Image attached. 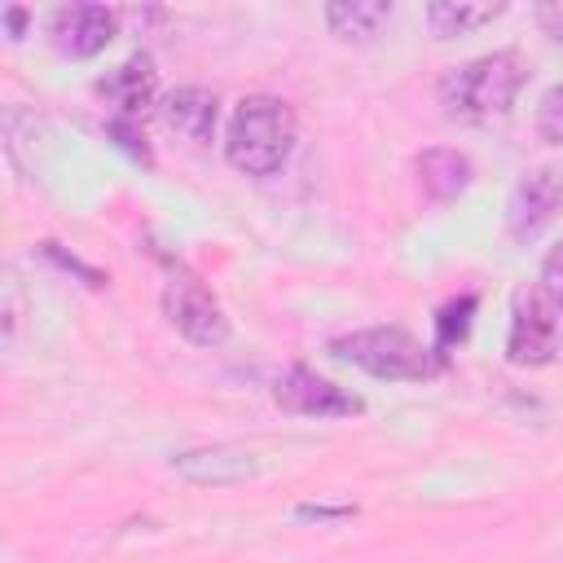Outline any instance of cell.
Instances as JSON below:
<instances>
[{"label":"cell","instance_id":"1","mask_svg":"<svg viewBox=\"0 0 563 563\" xmlns=\"http://www.w3.org/2000/svg\"><path fill=\"white\" fill-rule=\"evenodd\" d=\"M523 79H528L523 57L515 48H497V53L471 57L462 66H449L440 75V106H444L449 119L488 123V119H501L515 106Z\"/></svg>","mask_w":563,"mask_h":563},{"label":"cell","instance_id":"2","mask_svg":"<svg viewBox=\"0 0 563 563\" xmlns=\"http://www.w3.org/2000/svg\"><path fill=\"white\" fill-rule=\"evenodd\" d=\"M295 136H299V123H295L290 101H282L273 92H251L238 101V110L229 119L224 154L246 176H273L286 167Z\"/></svg>","mask_w":563,"mask_h":563},{"label":"cell","instance_id":"3","mask_svg":"<svg viewBox=\"0 0 563 563\" xmlns=\"http://www.w3.org/2000/svg\"><path fill=\"white\" fill-rule=\"evenodd\" d=\"M330 352L352 361L356 369H365L374 378H387V383H418V378H431L440 369L435 347H422L400 325H369V330L339 334L330 343Z\"/></svg>","mask_w":563,"mask_h":563},{"label":"cell","instance_id":"4","mask_svg":"<svg viewBox=\"0 0 563 563\" xmlns=\"http://www.w3.org/2000/svg\"><path fill=\"white\" fill-rule=\"evenodd\" d=\"M163 312H167V321H172L189 343H198V347H220V343H229V317H224L220 299H216L189 268H180V264H176L172 282L163 286Z\"/></svg>","mask_w":563,"mask_h":563},{"label":"cell","instance_id":"5","mask_svg":"<svg viewBox=\"0 0 563 563\" xmlns=\"http://www.w3.org/2000/svg\"><path fill=\"white\" fill-rule=\"evenodd\" d=\"M563 325H559V308L537 290H519L515 308H510V334H506V356L510 365H550L559 352Z\"/></svg>","mask_w":563,"mask_h":563},{"label":"cell","instance_id":"6","mask_svg":"<svg viewBox=\"0 0 563 563\" xmlns=\"http://www.w3.org/2000/svg\"><path fill=\"white\" fill-rule=\"evenodd\" d=\"M273 400L282 409H290V413H303V418H352V413L365 409L356 391H347V387L312 374L308 365H290L286 374H277Z\"/></svg>","mask_w":563,"mask_h":563},{"label":"cell","instance_id":"7","mask_svg":"<svg viewBox=\"0 0 563 563\" xmlns=\"http://www.w3.org/2000/svg\"><path fill=\"white\" fill-rule=\"evenodd\" d=\"M563 207V180L550 167H532L515 180L510 198H506V233L515 242H532Z\"/></svg>","mask_w":563,"mask_h":563},{"label":"cell","instance_id":"8","mask_svg":"<svg viewBox=\"0 0 563 563\" xmlns=\"http://www.w3.org/2000/svg\"><path fill=\"white\" fill-rule=\"evenodd\" d=\"M119 13L106 4H62L48 18V35L66 57H97L114 40Z\"/></svg>","mask_w":563,"mask_h":563},{"label":"cell","instance_id":"9","mask_svg":"<svg viewBox=\"0 0 563 563\" xmlns=\"http://www.w3.org/2000/svg\"><path fill=\"white\" fill-rule=\"evenodd\" d=\"M97 92L123 114V119H136L154 92H158V70H154V57L150 53H132L128 62H119L114 70H106L97 79Z\"/></svg>","mask_w":563,"mask_h":563},{"label":"cell","instance_id":"10","mask_svg":"<svg viewBox=\"0 0 563 563\" xmlns=\"http://www.w3.org/2000/svg\"><path fill=\"white\" fill-rule=\"evenodd\" d=\"M158 114H163V123H167L176 136L202 145V141H211V132H216L220 97H216L211 88H202V84H185V88H176V92L163 97Z\"/></svg>","mask_w":563,"mask_h":563},{"label":"cell","instance_id":"11","mask_svg":"<svg viewBox=\"0 0 563 563\" xmlns=\"http://www.w3.org/2000/svg\"><path fill=\"white\" fill-rule=\"evenodd\" d=\"M172 466L194 479V484H242L255 475V462L251 453L242 449H229V444H216V449H189V453H176Z\"/></svg>","mask_w":563,"mask_h":563},{"label":"cell","instance_id":"12","mask_svg":"<svg viewBox=\"0 0 563 563\" xmlns=\"http://www.w3.org/2000/svg\"><path fill=\"white\" fill-rule=\"evenodd\" d=\"M475 167L462 150H449V145H435V150H422L418 154V185L431 202H453L457 194H466Z\"/></svg>","mask_w":563,"mask_h":563},{"label":"cell","instance_id":"13","mask_svg":"<svg viewBox=\"0 0 563 563\" xmlns=\"http://www.w3.org/2000/svg\"><path fill=\"white\" fill-rule=\"evenodd\" d=\"M387 18H391V4L387 0H330L325 4L330 35H339L347 44H369L383 31Z\"/></svg>","mask_w":563,"mask_h":563},{"label":"cell","instance_id":"14","mask_svg":"<svg viewBox=\"0 0 563 563\" xmlns=\"http://www.w3.org/2000/svg\"><path fill=\"white\" fill-rule=\"evenodd\" d=\"M506 4H466V0H435L427 4V22L435 31V40H453V35H466V31H479L484 22L501 18Z\"/></svg>","mask_w":563,"mask_h":563},{"label":"cell","instance_id":"15","mask_svg":"<svg viewBox=\"0 0 563 563\" xmlns=\"http://www.w3.org/2000/svg\"><path fill=\"white\" fill-rule=\"evenodd\" d=\"M475 308H479V299H475V295H462V299H453V303H444V308H440V317H435V356H440V361H444V356H449V347L471 330Z\"/></svg>","mask_w":563,"mask_h":563},{"label":"cell","instance_id":"16","mask_svg":"<svg viewBox=\"0 0 563 563\" xmlns=\"http://www.w3.org/2000/svg\"><path fill=\"white\" fill-rule=\"evenodd\" d=\"M537 132L550 145H563V84H554L537 106Z\"/></svg>","mask_w":563,"mask_h":563},{"label":"cell","instance_id":"17","mask_svg":"<svg viewBox=\"0 0 563 563\" xmlns=\"http://www.w3.org/2000/svg\"><path fill=\"white\" fill-rule=\"evenodd\" d=\"M541 295L563 312V242L550 246L545 260H541Z\"/></svg>","mask_w":563,"mask_h":563},{"label":"cell","instance_id":"18","mask_svg":"<svg viewBox=\"0 0 563 563\" xmlns=\"http://www.w3.org/2000/svg\"><path fill=\"white\" fill-rule=\"evenodd\" d=\"M132 158H141V163H150V145H145V136L132 128V119H110V128H106Z\"/></svg>","mask_w":563,"mask_h":563},{"label":"cell","instance_id":"19","mask_svg":"<svg viewBox=\"0 0 563 563\" xmlns=\"http://www.w3.org/2000/svg\"><path fill=\"white\" fill-rule=\"evenodd\" d=\"M537 22H541V31H545L554 44H563V0H554V4H537Z\"/></svg>","mask_w":563,"mask_h":563},{"label":"cell","instance_id":"20","mask_svg":"<svg viewBox=\"0 0 563 563\" xmlns=\"http://www.w3.org/2000/svg\"><path fill=\"white\" fill-rule=\"evenodd\" d=\"M295 515H299V519H347L352 506H299Z\"/></svg>","mask_w":563,"mask_h":563},{"label":"cell","instance_id":"21","mask_svg":"<svg viewBox=\"0 0 563 563\" xmlns=\"http://www.w3.org/2000/svg\"><path fill=\"white\" fill-rule=\"evenodd\" d=\"M4 22H9V40H22V26H26V13H22V9H4Z\"/></svg>","mask_w":563,"mask_h":563}]
</instances>
